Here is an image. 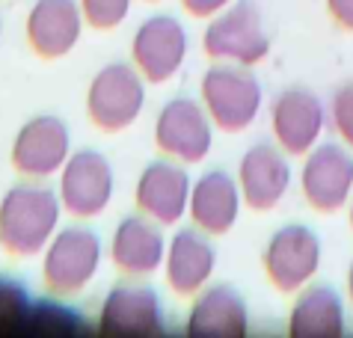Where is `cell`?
Returning a JSON list of instances; mask_svg holds the SVG:
<instances>
[{"label": "cell", "instance_id": "cell-1", "mask_svg": "<svg viewBox=\"0 0 353 338\" xmlns=\"http://www.w3.org/2000/svg\"><path fill=\"white\" fill-rule=\"evenodd\" d=\"M60 193L45 184H15L0 199V250L12 258L42 255L60 228Z\"/></svg>", "mask_w": 353, "mask_h": 338}, {"label": "cell", "instance_id": "cell-2", "mask_svg": "<svg viewBox=\"0 0 353 338\" xmlns=\"http://www.w3.org/2000/svg\"><path fill=\"white\" fill-rule=\"evenodd\" d=\"M202 104L208 110L214 128L225 134H241L256 122L264 104V89L250 66L220 63L202 74L199 83Z\"/></svg>", "mask_w": 353, "mask_h": 338}, {"label": "cell", "instance_id": "cell-3", "mask_svg": "<svg viewBox=\"0 0 353 338\" xmlns=\"http://www.w3.org/2000/svg\"><path fill=\"white\" fill-rule=\"evenodd\" d=\"M104 258V246L92 228L65 226L57 228L42 252V282L54 297L81 294L95 279Z\"/></svg>", "mask_w": 353, "mask_h": 338}, {"label": "cell", "instance_id": "cell-4", "mask_svg": "<svg viewBox=\"0 0 353 338\" xmlns=\"http://www.w3.org/2000/svg\"><path fill=\"white\" fill-rule=\"evenodd\" d=\"M145 107V77L134 63H110L86 89V116L104 134H119Z\"/></svg>", "mask_w": 353, "mask_h": 338}, {"label": "cell", "instance_id": "cell-5", "mask_svg": "<svg viewBox=\"0 0 353 338\" xmlns=\"http://www.w3.org/2000/svg\"><path fill=\"white\" fill-rule=\"evenodd\" d=\"M202 51L220 63L256 66L270 54V39L264 30V18L252 0H241L211 15L202 33Z\"/></svg>", "mask_w": 353, "mask_h": 338}, {"label": "cell", "instance_id": "cell-6", "mask_svg": "<svg viewBox=\"0 0 353 338\" xmlns=\"http://www.w3.org/2000/svg\"><path fill=\"white\" fill-rule=\"evenodd\" d=\"M154 146L179 163H202L214 146V122L202 101L172 98L154 119Z\"/></svg>", "mask_w": 353, "mask_h": 338}, {"label": "cell", "instance_id": "cell-7", "mask_svg": "<svg viewBox=\"0 0 353 338\" xmlns=\"http://www.w3.org/2000/svg\"><path fill=\"white\" fill-rule=\"evenodd\" d=\"M261 264L276 291L297 294L321 267V237L303 223L282 226L270 235Z\"/></svg>", "mask_w": 353, "mask_h": 338}, {"label": "cell", "instance_id": "cell-8", "mask_svg": "<svg viewBox=\"0 0 353 338\" xmlns=\"http://www.w3.org/2000/svg\"><path fill=\"white\" fill-rule=\"evenodd\" d=\"M113 166L110 161L95 152V148H77L68 155V161L60 169V202L77 220H92L104 214L113 199Z\"/></svg>", "mask_w": 353, "mask_h": 338}, {"label": "cell", "instance_id": "cell-9", "mask_svg": "<svg viewBox=\"0 0 353 338\" xmlns=\"http://www.w3.org/2000/svg\"><path fill=\"white\" fill-rule=\"evenodd\" d=\"M72 155V131L60 116L42 113L33 116L18 128L12 140V169L18 175L30 178V181H42L63 169V163Z\"/></svg>", "mask_w": 353, "mask_h": 338}, {"label": "cell", "instance_id": "cell-10", "mask_svg": "<svg viewBox=\"0 0 353 338\" xmlns=\"http://www.w3.org/2000/svg\"><path fill=\"white\" fill-rule=\"evenodd\" d=\"M300 190L315 211H341L353 196V152L339 143H318L306 152V163L300 169Z\"/></svg>", "mask_w": 353, "mask_h": 338}, {"label": "cell", "instance_id": "cell-11", "mask_svg": "<svg viewBox=\"0 0 353 338\" xmlns=\"http://www.w3.org/2000/svg\"><path fill=\"white\" fill-rule=\"evenodd\" d=\"M188 30L172 15H152L131 39V63L149 83H166L188 59Z\"/></svg>", "mask_w": 353, "mask_h": 338}, {"label": "cell", "instance_id": "cell-12", "mask_svg": "<svg viewBox=\"0 0 353 338\" xmlns=\"http://www.w3.org/2000/svg\"><path fill=\"white\" fill-rule=\"evenodd\" d=\"M98 330L113 335H161L166 321L158 291L140 282L113 285L98 312Z\"/></svg>", "mask_w": 353, "mask_h": 338}, {"label": "cell", "instance_id": "cell-13", "mask_svg": "<svg viewBox=\"0 0 353 338\" xmlns=\"http://www.w3.org/2000/svg\"><path fill=\"white\" fill-rule=\"evenodd\" d=\"M323 125H327V110H323V101L312 89L291 86L273 98L270 128L282 152L288 155L312 152L323 134Z\"/></svg>", "mask_w": 353, "mask_h": 338}, {"label": "cell", "instance_id": "cell-14", "mask_svg": "<svg viewBox=\"0 0 353 338\" xmlns=\"http://www.w3.org/2000/svg\"><path fill=\"white\" fill-rule=\"evenodd\" d=\"M291 163L288 152L270 143L250 146L238 166V187L243 196V205L252 211H273L291 190Z\"/></svg>", "mask_w": 353, "mask_h": 338}, {"label": "cell", "instance_id": "cell-15", "mask_svg": "<svg viewBox=\"0 0 353 338\" xmlns=\"http://www.w3.org/2000/svg\"><path fill=\"white\" fill-rule=\"evenodd\" d=\"M190 175L179 161H152L137 178L134 202L140 208V214L152 217L161 226H175L188 214L190 205Z\"/></svg>", "mask_w": 353, "mask_h": 338}, {"label": "cell", "instance_id": "cell-16", "mask_svg": "<svg viewBox=\"0 0 353 338\" xmlns=\"http://www.w3.org/2000/svg\"><path fill=\"white\" fill-rule=\"evenodd\" d=\"M214 270H217V250L211 243V235H205L202 228H179L166 241L163 273L170 291L193 297L211 282Z\"/></svg>", "mask_w": 353, "mask_h": 338}, {"label": "cell", "instance_id": "cell-17", "mask_svg": "<svg viewBox=\"0 0 353 338\" xmlns=\"http://www.w3.org/2000/svg\"><path fill=\"white\" fill-rule=\"evenodd\" d=\"M83 24L86 21L77 0H36L24 30L36 57L63 59L81 42Z\"/></svg>", "mask_w": 353, "mask_h": 338}, {"label": "cell", "instance_id": "cell-18", "mask_svg": "<svg viewBox=\"0 0 353 338\" xmlns=\"http://www.w3.org/2000/svg\"><path fill=\"white\" fill-rule=\"evenodd\" d=\"M113 267L125 276H152L158 267H163L166 258V237L163 226L154 223L145 214L122 217L110 241Z\"/></svg>", "mask_w": 353, "mask_h": 338}, {"label": "cell", "instance_id": "cell-19", "mask_svg": "<svg viewBox=\"0 0 353 338\" xmlns=\"http://www.w3.org/2000/svg\"><path fill=\"white\" fill-rule=\"evenodd\" d=\"M184 330L202 338H241L250 330V312L238 288L205 285L193 294V306L184 321Z\"/></svg>", "mask_w": 353, "mask_h": 338}, {"label": "cell", "instance_id": "cell-20", "mask_svg": "<svg viewBox=\"0 0 353 338\" xmlns=\"http://www.w3.org/2000/svg\"><path fill=\"white\" fill-rule=\"evenodd\" d=\"M241 187L238 178H232L225 169H208L193 181L190 187V205L188 214L196 228H202L205 235H225L238 223L241 217Z\"/></svg>", "mask_w": 353, "mask_h": 338}, {"label": "cell", "instance_id": "cell-21", "mask_svg": "<svg viewBox=\"0 0 353 338\" xmlns=\"http://www.w3.org/2000/svg\"><path fill=\"white\" fill-rule=\"evenodd\" d=\"M294 338H339L345 335V303L330 285H303L288 315Z\"/></svg>", "mask_w": 353, "mask_h": 338}, {"label": "cell", "instance_id": "cell-22", "mask_svg": "<svg viewBox=\"0 0 353 338\" xmlns=\"http://www.w3.org/2000/svg\"><path fill=\"white\" fill-rule=\"evenodd\" d=\"M77 3H81L83 21L92 30L107 33V30H116L128 18L134 0H77Z\"/></svg>", "mask_w": 353, "mask_h": 338}, {"label": "cell", "instance_id": "cell-23", "mask_svg": "<svg viewBox=\"0 0 353 338\" xmlns=\"http://www.w3.org/2000/svg\"><path fill=\"white\" fill-rule=\"evenodd\" d=\"M33 303L27 297V288L12 279H0V326H15L30 321Z\"/></svg>", "mask_w": 353, "mask_h": 338}, {"label": "cell", "instance_id": "cell-24", "mask_svg": "<svg viewBox=\"0 0 353 338\" xmlns=\"http://www.w3.org/2000/svg\"><path fill=\"white\" fill-rule=\"evenodd\" d=\"M332 128L341 143L353 148V81L339 86V92L332 95Z\"/></svg>", "mask_w": 353, "mask_h": 338}, {"label": "cell", "instance_id": "cell-25", "mask_svg": "<svg viewBox=\"0 0 353 338\" xmlns=\"http://www.w3.org/2000/svg\"><path fill=\"white\" fill-rule=\"evenodd\" d=\"M327 12L341 30L353 33V0H327Z\"/></svg>", "mask_w": 353, "mask_h": 338}, {"label": "cell", "instance_id": "cell-26", "mask_svg": "<svg viewBox=\"0 0 353 338\" xmlns=\"http://www.w3.org/2000/svg\"><path fill=\"white\" fill-rule=\"evenodd\" d=\"M232 0H181V6L188 9V12L193 18H211V15H217L220 9H225Z\"/></svg>", "mask_w": 353, "mask_h": 338}, {"label": "cell", "instance_id": "cell-27", "mask_svg": "<svg viewBox=\"0 0 353 338\" xmlns=\"http://www.w3.org/2000/svg\"><path fill=\"white\" fill-rule=\"evenodd\" d=\"M347 297L353 303V258H350V267H347Z\"/></svg>", "mask_w": 353, "mask_h": 338}, {"label": "cell", "instance_id": "cell-28", "mask_svg": "<svg viewBox=\"0 0 353 338\" xmlns=\"http://www.w3.org/2000/svg\"><path fill=\"white\" fill-rule=\"evenodd\" d=\"M347 205H350V232H353V196H350V202H347Z\"/></svg>", "mask_w": 353, "mask_h": 338}, {"label": "cell", "instance_id": "cell-29", "mask_svg": "<svg viewBox=\"0 0 353 338\" xmlns=\"http://www.w3.org/2000/svg\"><path fill=\"white\" fill-rule=\"evenodd\" d=\"M0 36H3V18H0Z\"/></svg>", "mask_w": 353, "mask_h": 338}, {"label": "cell", "instance_id": "cell-30", "mask_svg": "<svg viewBox=\"0 0 353 338\" xmlns=\"http://www.w3.org/2000/svg\"><path fill=\"white\" fill-rule=\"evenodd\" d=\"M152 3H158V0H152Z\"/></svg>", "mask_w": 353, "mask_h": 338}]
</instances>
